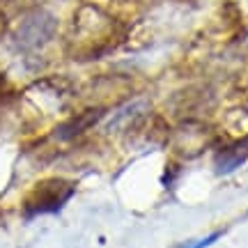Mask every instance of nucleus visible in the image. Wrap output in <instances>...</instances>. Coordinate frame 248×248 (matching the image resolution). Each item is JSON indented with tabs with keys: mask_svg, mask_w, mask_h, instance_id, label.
<instances>
[{
	"mask_svg": "<svg viewBox=\"0 0 248 248\" xmlns=\"http://www.w3.org/2000/svg\"><path fill=\"white\" fill-rule=\"evenodd\" d=\"M248 154V142H232V145H228V147H223L221 152H218V159H216V168H218V172H230V170H234L237 166H241L244 163V159H246Z\"/></svg>",
	"mask_w": 248,
	"mask_h": 248,
	"instance_id": "3",
	"label": "nucleus"
},
{
	"mask_svg": "<svg viewBox=\"0 0 248 248\" xmlns=\"http://www.w3.org/2000/svg\"><path fill=\"white\" fill-rule=\"evenodd\" d=\"M71 193H74V182H67V179H60V177L44 179V182H39L32 188V193H28L26 209L30 216L58 212L62 204L71 198Z\"/></svg>",
	"mask_w": 248,
	"mask_h": 248,
	"instance_id": "1",
	"label": "nucleus"
},
{
	"mask_svg": "<svg viewBox=\"0 0 248 248\" xmlns=\"http://www.w3.org/2000/svg\"><path fill=\"white\" fill-rule=\"evenodd\" d=\"M55 30V18L51 14H46V12H37V14H30V16L21 23L16 32V42L21 48H37V46L46 44L51 35H53Z\"/></svg>",
	"mask_w": 248,
	"mask_h": 248,
	"instance_id": "2",
	"label": "nucleus"
}]
</instances>
